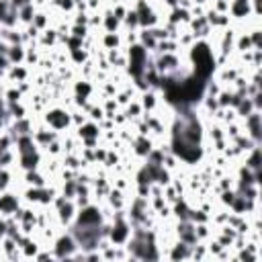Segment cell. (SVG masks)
Here are the masks:
<instances>
[{"instance_id": "obj_1", "label": "cell", "mask_w": 262, "mask_h": 262, "mask_svg": "<svg viewBox=\"0 0 262 262\" xmlns=\"http://www.w3.org/2000/svg\"><path fill=\"white\" fill-rule=\"evenodd\" d=\"M213 72H215V55L211 47L205 41H196L190 47V74L201 80H209Z\"/></svg>"}, {"instance_id": "obj_2", "label": "cell", "mask_w": 262, "mask_h": 262, "mask_svg": "<svg viewBox=\"0 0 262 262\" xmlns=\"http://www.w3.org/2000/svg\"><path fill=\"white\" fill-rule=\"evenodd\" d=\"M127 57H129V72L135 76V80H141L147 70V63H149L147 49L141 43H133L127 51Z\"/></svg>"}, {"instance_id": "obj_3", "label": "cell", "mask_w": 262, "mask_h": 262, "mask_svg": "<svg viewBox=\"0 0 262 262\" xmlns=\"http://www.w3.org/2000/svg\"><path fill=\"white\" fill-rule=\"evenodd\" d=\"M102 213L98 207L94 205H86V207H80L76 211V217L72 221V225H78V227H90V225H102Z\"/></svg>"}, {"instance_id": "obj_4", "label": "cell", "mask_w": 262, "mask_h": 262, "mask_svg": "<svg viewBox=\"0 0 262 262\" xmlns=\"http://www.w3.org/2000/svg\"><path fill=\"white\" fill-rule=\"evenodd\" d=\"M43 121H45V125H47L49 129H53V131L57 133V131H63V129H68V127L72 125V115H70L66 108L55 106V108H49V111L43 115Z\"/></svg>"}, {"instance_id": "obj_5", "label": "cell", "mask_w": 262, "mask_h": 262, "mask_svg": "<svg viewBox=\"0 0 262 262\" xmlns=\"http://www.w3.org/2000/svg\"><path fill=\"white\" fill-rule=\"evenodd\" d=\"M74 252H78V244H76L72 231L61 233V235L53 242V254H55V260H70V258L74 256Z\"/></svg>"}, {"instance_id": "obj_6", "label": "cell", "mask_w": 262, "mask_h": 262, "mask_svg": "<svg viewBox=\"0 0 262 262\" xmlns=\"http://www.w3.org/2000/svg\"><path fill=\"white\" fill-rule=\"evenodd\" d=\"M98 135H100V125H98V123H94V121H84L82 125H78V137H80L88 147L96 145Z\"/></svg>"}, {"instance_id": "obj_7", "label": "cell", "mask_w": 262, "mask_h": 262, "mask_svg": "<svg viewBox=\"0 0 262 262\" xmlns=\"http://www.w3.org/2000/svg\"><path fill=\"white\" fill-rule=\"evenodd\" d=\"M244 121H246L248 137H250L254 143H260V131H262V117H260V111L250 113V115H248Z\"/></svg>"}, {"instance_id": "obj_8", "label": "cell", "mask_w": 262, "mask_h": 262, "mask_svg": "<svg viewBox=\"0 0 262 262\" xmlns=\"http://www.w3.org/2000/svg\"><path fill=\"white\" fill-rule=\"evenodd\" d=\"M16 211H18V196L12 194V192L2 190L0 192V215L2 217H10Z\"/></svg>"}, {"instance_id": "obj_9", "label": "cell", "mask_w": 262, "mask_h": 262, "mask_svg": "<svg viewBox=\"0 0 262 262\" xmlns=\"http://www.w3.org/2000/svg\"><path fill=\"white\" fill-rule=\"evenodd\" d=\"M227 14H231L233 18H246V16H250V14H252V4H250V0H231Z\"/></svg>"}, {"instance_id": "obj_10", "label": "cell", "mask_w": 262, "mask_h": 262, "mask_svg": "<svg viewBox=\"0 0 262 262\" xmlns=\"http://www.w3.org/2000/svg\"><path fill=\"white\" fill-rule=\"evenodd\" d=\"M18 164H20V168L27 172V170H37L39 168V164H41V154H39V149H33V151H29V154H20L18 156Z\"/></svg>"}, {"instance_id": "obj_11", "label": "cell", "mask_w": 262, "mask_h": 262, "mask_svg": "<svg viewBox=\"0 0 262 262\" xmlns=\"http://www.w3.org/2000/svg\"><path fill=\"white\" fill-rule=\"evenodd\" d=\"M14 137H18V135H29V133H33V125H31V121L27 119V117H23V119H14V123L10 125V129H8Z\"/></svg>"}, {"instance_id": "obj_12", "label": "cell", "mask_w": 262, "mask_h": 262, "mask_svg": "<svg viewBox=\"0 0 262 262\" xmlns=\"http://www.w3.org/2000/svg\"><path fill=\"white\" fill-rule=\"evenodd\" d=\"M25 55H27V51H25V47H23L20 43L10 45V47H8V53H6L10 66H18V63H23V61H25Z\"/></svg>"}, {"instance_id": "obj_13", "label": "cell", "mask_w": 262, "mask_h": 262, "mask_svg": "<svg viewBox=\"0 0 262 262\" xmlns=\"http://www.w3.org/2000/svg\"><path fill=\"white\" fill-rule=\"evenodd\" d=\"M190 252H192V246H188V244H184L182 239H178L174 246H172V250H170V258L172 260H184V258H190Z\"/></svg>"}, {"instance_id": "obj_14", "label": "cell", "mask_w": 262, "mask_h": 262, "mask_svg": "<svg viewBox=\"0 0 262 262\" xmlns=\"http://www.w3.org/2000/svg\"><path fill=\"white\" fill-rule=\"evenodd\" d=\"M33 137H35V143H37V145L47 147V145L55 139V131H49V129H37V131H33Z\"/></svg>"}, {"instance_id": "obj_15", "label": "cell", "mask_w": 262, "mask_h": 262, "mask_svg": "<svg viewBox=\"0 0 262 262\" xmlns=\"http://www.w3.org/2000/svg\"><path fill=\"white\" fill-rule=\"evenodd\" d=\"M260 147L258 145H254V147H250V154H248V158H246V166L252 170V172H256V174H260Z\"/></svg>"}, {"instance_id": "obj_16", "label": "cell", "mask_w": 262, "mask_h": 262, "mask_svg": "<svg viewBox=\"0 0 262 262\" xmlns=\"http://www.w3.org/2000/svg\"><path fill=\"white\" fill-rule=\"evenodd\" d=\"M74 94H76V98L78 100H86L90 94H92V84L90 82H86V80H78L76 84H74Z\"/></svg>"}, {"instance_id": "obj_17", "label": "cell", "mask_w": 262, "mask_h": 262, "mask_svg": "<svg viewBox=\"0 0 262 262\" xmlns=\"http://www.w3.org/2000/svg\"><path fill=\"white\" fill-rule=\"evenodd\" d=\"M25 182H27V186H45V176L39 174V168L37 170H27L25 172Z\"/></svg>"}, {"instance_id": "obj_18", "label": "cell", "mask_w": 262, "mask_h": 262, "mask_svg": "<svg viewBox=\"0 0 262 262\" xmlns=\"http://www.w3.org/2000/svg\"><path fill=\"white\" fill-rule=\"evenodd\" d=\"M33 16H35V6H33V2H31V4H25L23 8H18V20H20V23L31 25V23H33Z\"/></svg>"}, {"instance_id": "obj_19", "label": "cell", "mask_w": 262, "mask_h": 262, "mask_svg": "<svg viewBox=\"0 0 262 262\" xmlns=\"http://www.w3.org/2000/svg\"><path fill=\"white\" fill-rule=\"evenodd\" d=\"M151 149H154V147H151V141H149L147 137H139V139L135 141V154H137V156L147 158V154H149Z\"/></svg>"}, {"instance_id": "obj_20", "label": "cell", "mask_w": 262, "mask_h": 262, "mask_svg": "<svg viewBox=\"0 0 262 262\" xmlns=\"http://www.w3.org/2000/svg\"><path fill=\"white\" fill-rule=\"evenodd\" d=\"M102 43H104L106 49H119V45H121V37H119V33H106L104 39H102Z\"/></svg>"}, {"instance_id": "obj_21", "label": "cell", "mask_w": 262, "mask_h": 262, "mask_svg": "<svg viewBox=\"0 0 262 262\" xmlns=\"http://www.w3.org/2000/svg\"><path fill=\"white\" fill-rule=\"evenodd\" d=\"M156 102H158V98H156V94L154 92H143V98H141V108H147V111H151L154 106H156Z\"/></svg>"}, {"instance_id": "obj_22", "label": "cell", "mask_w": 262, "mask_h": 262, "mask_svg": "<svg viewBox=\"0 0 262 262\" xmlns=\"http://www.w3.org/2000/svg\"><path fill=\"white\" fill-rule=\"evenodd\" d=\"M119 23H121V20H119L115 14H106V16H104V27H106V33H117Z\"/></svg>"}, {"instance_id": "obj_23", "label": "cell", "mask_w": 262, "mask_h": 262, "mask_svg": "<svg viewBox=\"0 0 262 262\" xmlns=\"http://www.w3.org/2000/svg\"><path fill=\"white\" fill-rule=\"evenodd\" d=\"M33 27H37V29H41V31H45V25H47V18H45V14L43 12H35V16H33V23H31Z\"/></svg>"}, {"instance_id": "obj_24", "label": "cell", "mask_w": 262, "mask_h": 262, "mask_svg": "<svg viewBox=\"0 0 262 262\" xmlns=\"http://www.w3.org/2000/svg\"><path fill=\"white\" fill-rule=\"evenodd\" d=\"M4 96H6L8 104L20 102V90H16V88H10V90H6V92H4Z\"/></svg>"}, {"instance_id": "obj_25", "label": "cell", "mask_w": 262, "mask_h": 262, "mask_svg": "<svg viewBox=\"0 0 262 262\" xmlns=\"http://www.w3.org/2000/svg\"><path fill=\"white\" fill-rule=\"evenodd\" d=\"M70 53H72V57H74L78 63H80V61H86V57H88V53H86L82 47H78V49H72Z\"/></svg>"}, {"instance_id": "obj_26", "label": "cell", "mask_w": 262, "mask_h": 262, "mask_svg": "<svg viewBox=\"0 0 262 262\" xmlns=\"http://www.w3.org/2000/svg\"><path fill=\"white\" fill-rule=\"evenodd\" d=\"M139 113H141V104H139V102L129 104V108H127V117H137Z\"/></svg>"}, {"instance_id": "obj_27", "label": "cell", "mask_w": 262, "mask_h": 262, "mask_svg": "<svg viewBox=\"0 0 262 262\" xmlns=\"http://www.w3.org/2000/svg\"><path fill=\"white\" fill-rule=\"evenodd\" d=\"M59 8H66V10H72L76 6V0H53Z\"/></svg>"}, {"instance_id": "obj_28", "label": "cell", "mask_w": 262, "mask_h": 262, "mask_svg": "<svg viewBox=\"0 0 262 262\" xmlns=\"http://www.w3.org/2000/svg\"><path fill=\"white\" fill-rule=\"evenodd\" d=\"M2 115H4V111H2V100H0V129H2Z\"/></svg>"}]
</instances>
